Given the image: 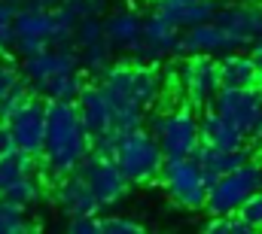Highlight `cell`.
I'll return each instance as SVG.
<instances>
[{
  "mask_svg": "<svg viewBox=\"0 0 262 234\" xmlns=\"http://www.w3.org/2000/svg\"><path fill=\"white\" fill-rule=\"evenodd\" d=\"M76 12L67 6V3H58L52 6V28L46 34L49 46H70L73 43V31H76Z\"/></svg>",
  "mask_w": 262,
  "mask_h": 234,
  "instance_id": "obj_22",
  "label": "cell"
},
{
  "mask_svg": "<svg viewBox=\"0 0 262 234\" xmlns=\"http://www.w3.org/2000/svg\"><path fill=\"white\" fill-rule=\"evenodd\" d=\"M143 128L156 137L165 158H183L198 143V119L186 107L171 116H149V122L143 119Z\"/></svg>",
  "mask_w": 262,
  "mask_h": 234,
  "instance_id": "obj_5",
  "label": "cell"
},
{
  "mask_svg": "<svg viewBox=\"0 0 262 234\" xmlns=\"http://www.w3.org/2000/svg\"><path fill=\"white\" fill-rule=\"evenodd\" d=\"M25 231H37V222L25 219V207L0 198V234H25Z\"/></svg>",
  "mask_w": 262,
  "mask_h": 234,
  "instance_id": "obj_26",
  "label": "cell"
},
{
  "mask_svg": "<svg viewBox=\"0 0 262 234\" xmlns=\"http://www.w3.org/2000/svg\"><path fill=\"white\" fill-rule=\"evenodd\" d=\"M12 149H15L12 131H9V125H0V155H6V152H12Z\"/></svg>",
  "mask_w": 262,
  "mask_h": 234,
  "instance_id": "obj_38",
  "label": "cell"
},
{
  "mask_svg": "<svg viewBox=\"0 0 262 234\" xmlns=\"http://www.w3.org/2000/svg\"><path fill=\"white\" fill-rule=\"evenodd\" d=\"M101 91L113 110V131H131L143 125V107L131 95V64H113L101 73Z\"/></svg>",
  "mask_w": 262,
  "mask_h": 234,
  "instance_id": "obj_4",
  "label": "cell"
},
{
  "mask_svg": "<svg viewBox=\"0 0 262 234\" xmlns=\"http://www.w3.org/2000/svg\"><path fill=\"white\" fill-rule=\"evenodd\" d=\"M250 58H253V67H256V79L262 85V37L250 40Z\"/></svg>",
  "mask_w": 262,
  "mask_h": 234,
  "instance_id": "obj_37",
  "label": "cell"
},
{
  "mask_svg": "<svg viewBox=\"0 0 262 234\" xmlns=\"http://www.w3.org/2000/svg\"><path fill=\"white\" fill-rule=\"evenodd\" d=\"M220 64V85H232V88H244V85H256V67L250 55H238V52H229Z\"/></svg>",
  "mask_w": 262,
  "mask_h": 234,
  "instance_id": "obj_17",
  "label": "cell"
},
{
  "mask_svg": "<svg viewBox=\"0 0 262 234\" xmlns=\"http://www.w3.org/2000/svg\"><path fill=\"white\" fill-rule=\"evenodd\" d=\"M131 95H134V101L143 110L156 104V98H159V73L152 70V64H140L137 61L131 67Z\"/></svg>",
  "mask_w": 262,
  "mask_h": 234,
  "instance_id": "obj_21",
  "label": "cell"
},
{
  "mask_svg": "<svg viewBox=\"0 0 262 234\" xmlns=\"http://www.w3.org/2000/svg\"><path fill=\"white\" fill-rule=\"evenodd\" d=\"M204 234H256L259 228L250 225L241 213H226V216H213L207 225H201Z\"/></svg>",
  "mask_w": 262,
  "mask_h": 234,
  "instance_id": "obj_27",
  "label": "cell"
},
{
  "mask_svg": "<svg viewBox=\"0 0 262 234\" xmlns=\"http://www.w3.org/2000/svg\"><path fill=\"white\" fill-rule=\"evenodd\" d=\"M235 49H244V43H238L213 18L192 25V28H183L174 43V55H213V52H235Z\"/></svg>",
  "mask_w": 262,
  "mask_h": 234,
  "instance_id": "obj_10",
  "label": "cell"
},
{
  "mask_svg": "<svg viewBox=\"0 0 262 234\" xmlns=\"http://www.w3.org/2000/svg\"><path fill=\"white\" fill-rule=\"evenodd\" d=\"M159 176H162L165 192L171 195L174 204H180L186 210H201L204 207V198H207L204 179H201L198 165H192L186 155L183 158H165Z\"/></svg>",
  "mask_w": 262,
  "mask_h": 234,
  "instance_id": "obj_7",
  "label": "cell"
},
{
  "mask_svg": "<svg viewBox=\"0 0 262 234\" xmlns=\"http://www.w3.org/2000/svg\"><path fill=\"white\" fill-rule=\"evenodd\" d=\"M213 21L229 31L238 43L250 46V40L262 37V6L259 3H220L213 12Z\"/></svg>",
  "mask_w": 262,
  "mask_h": 234,
  "instance_id": "obj_13",
  "label": "cell"
},
{
  "mask_svg": "<svg viewBox=\"0 0 262 234\" xmlns=\"http://www.w3.org/2000/svg\"><path fill=\"white\" fill-rule=\"evenodd\" d=\"M101 37H104V21H101V15H85V18L76 21V31H73L76 49H82V46H89V43H95V40H101Z\"/></svg>",
  "mask_w": 262,
  "mask_h": 234,
  "instance_id": "obj_29",
  "label": "cell"
},
{
  "mask_svg": "<svg viewBox=\"0 0 262 234\" xmlns=\"http://www.w3.org/2000/svg\"><path fill=\"white\" fill-rule=\"evenodd\" d=\"M235 213H241L250 225L262 228V189H259V192H253V195H250V198H247L238 210H235Z\"/></svg>",
  "mask_w": 262,
  "mask_h": 234,
  "instance_id": "obj_32",
  "label": "cell"
},
{
  "mask_svg": "<svg viewBox=\"0 0 262 234\" xmlns=\"http://www.w3.org/2000/svg\"><path fill=\"white\" fill-rule=\"evenodd\" d=\"M0 198H3V201H12V204H18V207L28 210L34 201H40V182L31 174H25V176H18V179H12V182L0 192Z\"/></svg>",
  "mask_w": 262,
  "mask_h": 234,
  "instance_id": "obj_24",
  "label": "cell"
},
{
  "mask_svg": "<svg viewBox=\"0 0 262 234\" xmlns=\"http://www.w3.org/2000/svg\"><path fill=\"white\" fill-rule=\"evenodd\" d=\"M152 3H156V0H152Z\"/></svg>",
  "mask_w": 262,
  "mask_h": 234,
  "instance_id": "obj_43",
  "label": "cell"
},
{
  "mask_svg": "<svg viewBox=\"0 0 262 234\" xmlns=\"http://www.w3.org/2000/svg\"><path fill=\"white\" fill-rule=\"evenodd\" d=\"M213 113L229 119L238 131H244V137L250 134L253 122L262 110V85H244V88H232V85H220L216 95L207 104Z\"/></svg>",
  "mask_w": 262,
  "mask_h": 234,
  "instance_id": "obj_8",
  "label": "cell"
},
{
  "mask_svg": "<svg viewBox=\"0 0 262 234\" xmlns=\"http://www.w3.org/2000/svg\"><path fill=\"white\" fill-rule=\"evenodd\" d=\"M140 37L149 40V43H156V46H162L168 55H174V43L180 37V28H174L162 12H152V15H146L140 21Z\"/></svg>",
  "mask_w": 262,
  "mask_h": 234,
  "instance_id": "obj_19",
  "label": "cell"
},
{
  "mask_svg": "<svg viewBox=\"0 0 262 234\" xmlns=\"http://www.w3.org/2000/svg\"><path fill=\"white\" fill-rule=\"evenodd\" d=\"M110 55H113V43L107 37H101L79 49V67H85L89 73H104L110 67Z\"/></svg>",
  "mask_w": 262,
  "mask_h": 234,
  "instance_id": "obj_25",
  "label": "cell"
},
{
  "mask_svg": "<svg viewBox=\"0 0 262 234\" xmlns=\"http://www.w3.org/2000/svg\"><path fill=\"white\" fill-rule=\"evenodd\" d=\"M216 0H195V3H186V6H177V9H165L162 15L174 25V28H192V25H201V21H210L213 12H216ZM159 12V9H156Z\"/></svg>",
  "mask_w": 262,
  "mask_h": 234,
  "instance_id": "obj_20",
  "label": "cell"
},
{
  "mask_svg": "<svg viewBox=\"0 0 262 234\" xmlns=\"http://www.w3.org/2000/svg\"><path fill=\"white\" fill-rule=\"evenodd\" d=\"M180 82L192 107H207L220 88V64L210 55H186V61L180 64Z\"/></svg>",
  "mask_w": 262,
  "mask_h": 234,
  "instance_id": "obj_12",
  "label": "cell"
},
{
  "mask_svg": "<svg viewBox=\"0 0 262 234\" xmlns=\"http://www.w3.org/2000/svg\"><path fill=\"white\" fill-rule=\"evenodd\" d=\"M116 168L122 171V176L131 182H146V179H156L162 171V149L156 143V137L140 125V128H131L119 134V143H116V155H113Z\"/></svg>",
  "mask_w": 262,
  "mask_h": 234,
  "instance_id": "obj_2",
  "label": "cell"
},
{
  "mask_svg": "<svg viewBox=\"0 0 262 234\" xmlns=\"http://www.w3.org/2000/svg\"><path fill=\"white\" fill-rule=\"evenodd\" d=\"M247 137L262 140V110H259V116H256V122H253V128H250V134H247Z\"/></svg>",
  "mask_w": 262,
  "mask_h": 234,
  "instance_id": "obj_39",
  "label": "cell"
},
{
  "mask_svg": "<svg viewBox=\"0 0 262 234\" xmlns=\"http://www.w3.org/2000/svg\"><path fill=\"white\" fill-rule=\"evenodd\" d=\"M238 3H259V0H238Z\"/></svg>",
  "mask_w": 262,
  "mask_h": 234,
  "instance_id": "obj_42",
  "label": "cell"
},
{
  "mask_svg": "<svg viewBox=\"0 0 262 234\" xmlns=\"http://www.w3.org/2000/svg\"><path fill=\"white\" fill-rule=\"evenodd\" d=\"M89 152V134L79 122L73 101H46V131L40 165L55 176L70 174Z\"/></svg>",
  "mask_w": 262,
  "mask_h": 234,
  "instance_id": "obj_1",
  "label": "cell"
},
{
  "mask_svg": "<svg viewBox=\"0 0 262 234\" xmlns=\"http://www.w3.org/2000/svg\"><path fill=\"white\" fill-rule=\"evenodd\" d=\"M31 3H37V6H46V9H52V6H58L61 0H31Z\"/></svg>",
  "mask_w": 262,
  "mask_h": 234,
  "instance_id": "obj_40",
  "label": "cell"
},
{
  "mask_svg": "<svg viewBox=\"0 0 262 234\" xmlns=\"http://www.w3.org/2000/svg\"><path fill=\"white\" fill-rule=\"evenodd\" d=\"M79 88H82V76H79V70H73V73H58V76L46 79L37 91L46 101H73Z\"/></svg>",
  "mask_w": 262,
  "mask_h": 234,
  "instance_id": "obj_23",
  "label": "cell"
},
{
  "mask_svg": "<svg viewBox=\"0 0 262 234\" xmlns=\"http://www.w3.org/2000/svg\"><path fill=\"white\" fill-rule=\"evenodd\" d=\"M55 204L64 210L67 219H73V216H98L104 210L98 204V198L92 195V189L85 185V179L76 176L73 171L55 179Z\"/></svg>",
  "mask_w": 262,
  "mask_h": 234,
  "instance_id": "obj_14",
  "label": "cell"
},
{
  "mask_svg": "<svg viewBox=\"0 0 262 234\" xmlns=\"http://www.w3.org/2000/svg\"><path fill=\"white\" fill-rule=\"evenodd\" d=\"M98 234H143V225L122 216H101L98 213Z\"/></svg>",
  "mask_w": 262,
  "mask_h": 234,
  "instance_id": "obj_30",
  "label": "cell"
},
{
  "mask_svg": "<svg viewBox=\"0 0 262 234\" xmlns=\"http://www.w3.org/2000/svg\"><path fill=\"white\" fill-rule=\"evenodd\" d=\"M61 3H67V6L76 12V18L101 15V12H104V6H107V0H61Z\"/></svg>",
  "mask_w": 262,
  "mask_h": 234,
  "instance_id": "obj_34",
  "label": "cell"
},
{
  "mask_svg": "<svg viewBox=\"0 0 262 234\" xmlns=\"http://www.w3.org/2000/svg\"><path fill=\"white\" fill-rule=\"evenodd\" d=\"M9 131L15 140V149L34 155L40 161L43 155V131H46V98H37V91L9 116Z\"/></svg>",
  "mask_w": 262,
  "mask_h": 234,
  "instance_id": "obj_9",
  "label": "cell"
},
{
  "mask_svg": "<svg viewBox=\"0 0 262 234\" xmlns=\"http://www.w3.org/2000/svg\"><path fill=\"white\" fill-rule=\"evenodd\" d=\"M31 95H34V91H31V88H28V82H21V79H18L6 95H0V125H6L9 116H12V113H15V110L31 98Z\"/></svg>",
  "mask_w": 262,
  "mask_h": 234,
  "instance_id": "obj_28",
  "label": "cell"
},
{
  "mask_svg": "<svg viewBox=\"0 0 262 234\" xmlns=\"http://www.w3.org/2000/svg\"><path fill=\"white\" fill-rule=\"evenodd\" d=\"M18 79H21V76H18V70H15L12 64H0V95H6Z\"/></svg>",
  "mask_w": 262,
  "mask_h": 234,
  "instance_id": "obj_36",
  "label": "cell"
},
{
  "mask_svg": "<svg viewBox=\"0 0 262 234\" xmlns=\"http://www.w3.org/2000/svg\"><path fill=\"white\" fill-rule=\"evenodd\" d=\"M67 231L73 234H98V216H73Z\"/></svg>",
  "mask_w": 262,
  "mask_h": 234,
  "instance_id": "obj_35",
  "label": "cell"
},
{
  "mask_svg": "<svg viewBox=\"0 0 262 234\" xmlns=\"http://www.w3.org/2000/svg\"><path fill=\"white\" fill-rule=\"evenodd\" d=\"M12 49H15L21 58H31V55H37V52L49 49V40H43V37H15Z\"/></svg>",
  "mask_w": 262,
  "mask_h": 234,
  "instance_id": "obj_33",
  "label": "cell"
},
{
  "mask_svg": "<svg viewBox=\"0 0 262 234\" xmlns=\"http://www.w3.org/2000/svg\"><path fill=\"white\" fill-rule=\"evenodd\" d=\"M73 174L85 179V185L92 189V195L98 198L101 207H113L128 192V179L116 168V161L113 158H101L95 152H85L79 158V165L73 168Z\"/></svg>",
  "mask_w": 262,
  "mask_h": 234,
  "instance_id": "obj_6",
  "label": "cell"
},
{
  "mask_svg": "<svg viewBox=\"0 0 262 234\" xmlns=\"http://www.w3.org/2000/svg\"><path fill=\"white\" fill-rule=\"evenodd\" d=\"M73 107H76L79 122H82V128H85L89 137H95V134L113 128V110H110V104H107L101 85H85V82H82V88H79L76 98H73Z\"/></svg>",
  "mask_w": 262,
  "mask_h": 234,
  "instance_id": "obj_15",
  "label": "cell"
},
{
  "mask_svg": "<svg viewBox=\"0 0 262 234\" xmlns=\"http://www.w3.org/2000/svg\"><path fill=\"white\" fill-rule=\"evenodd\" d=\"M262 189V165L259 161H244L241 168L223 174L210 189H207V198H204V207L210 216H226V213H235L253 192Z\"/></svg>",
  "mask_w": 262,
  "mask_h": 234,
  "instance_id": "obj_3",
  "label": "cell"
},
{
  "mask_svg": "<svg viewBox=\"0 0 262 234\" xmlns=\"http://www.w3.org/2000/svg\"><path fill=\"white\" fill-rule=\"evenodd\" d=\"M73 70H79V49L73 43L70 46H55V49L49 46V49L25 58V64H21V76L34 88H40L46 79H52L58 73H73Z\"/></svg>",
  "mask_w": 262,
  "mask_h": 234,
  "instance_id": "obj_11",
  "label": "cell"
},
{
  "mask_svg": "<svg viewBox=\"0 0 262 234\" xmlns=\"http://www.w3.org/2000/svg\"><path fill=\"white\" fill-rule=\"evenodd\" d=\"M198 137L213 146V149H238L244 146V131H238L229 119H223L220 113H213L210 107L204 110V116L198 119Z\"/></svg>",
  "mask_w": 262,
  "mask_h": 234,
  "instance_id": "obj_16",
  "label": "cell"
},
{
  "mask_svg": "<svg viewBox=\"0 0 262 234\" xmlns=\"http://www.w3.org/2000/svg\"><path fill=\"white\" fill-rule=\"evenodd\" d=\"M12 15H15V3H6V0H0V52L12 49V43H15Z\"/></svg>",
  "mask_w": 262,
  "mask_h": 234,
  "instance_id": "obj_31",
  "label": "cell"
},
{
  "mask_svg": "<svg viewBox=\"0 0 262 234\" xmlns=\"http://www.w3.org/2000/svg\"><path fill=\"white\" fill-rule=\"evenodd\" d=\"M140 15L134 12V9H119V12H113L107 21H104V37L113 43V46H125L128 49L131 43L140 37Z\"/></svg>",
  "mask_w": 262,
  "mask_h": 234,
  "instance_id": "obj_18",
  "label": "cell"
},
{
  "mask_svg": "<svg viewBox=\"0 0 262 234\" xmlns=\"http://www.w3.org/2000/svg\"><path fill=\"white\" fill-rule=\"evenodd\" d=\"M6 3H15V6H18V3H25V0H6Z\"/></svg>",
  "mask_w": 262,
  "mask_h": 234,
  "instance_id": "obj_41",
  "label": "cell"
}]
</instances>
